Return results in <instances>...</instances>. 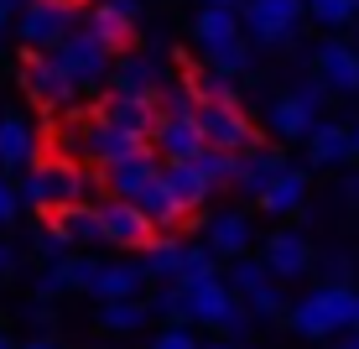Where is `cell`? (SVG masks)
I'll use <instances>...</instances> for the list:
<instances>
[{"label": "cell", "mask_w": 359, "mask_h": 349, "mask_svg": "<svg viewBox=\"0 0 359 349\" xmlns=\"http://www.w3.org/2000/svg\"><path fill=\"white\" fill-rule=\"evenodd\" d=\"M339 193H344V204H359V172H354V178H344V183H339Z\"/></svg>", "instance_id": "cell-43"}, {"label": "cell", "mask_w": 359, "mask_h": 349, "mask_svg": "<svg viewBox=\"0 0 359 349\" xmlns=\"http://www.w3.org/2000/svg\"><path fill=\"white\" fill-rule=\"evenodd\" d=\"M21 349H63V344H57V339H47V334H36V339H27Z\"/></svg>", "instance_id": "cell-46"}, {"label": "cell", "mask_w": 359, "mask_h": 349, "mask_svg": "<svg viewBox=\"0 0 359 349\" xmlns=\"http://www.w3.org/2000/svg\"><path fill=\"white\" fill-rule=\"evenodd\" d=\"M302 204H307V172H302V167H287V172H281V178L261 193V198H255V209H261V214H271V219L297 214Z\"/></svg>", "instance_id": "cell-26"}, {"label": "cell", "mask_w": 359, "mask_h": 349, "mask_svg": "<svg viewBox=\"0 0 359 349\" xmlns=\"http://www.w3.org/2000/svg\"><path fill=\"white\" fill-rule=\"evenodd\" d=\"M99 224H104V245H115V251H146L162 235L151 224V214L141 204H130V198H104L99 204Z\"/></svg>", "instance_id": "cell-7"}, {"label": "cell", "mask_w": 359, "mask_h": 349, "mask_svg": "<svg viewBox=\"0 0 359 349\" xmlns=\"http://www.w3.org/2000/svg\"><path fill=\"white\" fill-rule=\"evenodd\" d=\"M162 178L172 183V193H177L182 204H188V214H193V209H203L208 198L219 193V183L203 172V162H167V167H162Z\"/></svg>", "instance_id": "cell-25"}, {"label": "cell", "mask_w": 359, "mask_h": 349, "mask_svg": "<svg viewBox=\"0 0 359 349\" xmlns=\"http://www.w3.org/2000/svg\"><path fill=\"white\" fill-rule=\"evenodd\" d=\"M151 349H203L193 334V323H162V334L151 339Z\"/></svg>", "instance_id": "cell-38"}, {"label": "cell", "mask_w": 359, "mask_h": 349, "mask_svg": "<svg viewBox=\"0 0 359 349\" xmlns=\"http://www.w3.org/2000/svg\"><path fill=\"white\" fill-rule=\"evenodd\" d=\"M146 282H151V271H146V261H104L94 277V297L99 303H115V297H141Z\"/></svg>", "instance_id": "cell-22"}, {"label": "cell", "mask_w": 359, "mask_h": 349, "mask_svg": "<svg viewBox=\"0 0 359 349\" xmlns=\"http://www.w3.org/2000/svg\"><path fill=\"white\" fill-rule=\"evenodd\" d=\"M354 152H359V120H354Z\"/></svg>", "instance_id": "cell-51"}, {"label": "cell", "mask_w": 359, "mask_h": 349, "mask_svg": "<svg viewBox=\"0 0 359 349\" xmlns=\"http://www.w3.org/2000/svg\"><path fill=\"white\" fill-rule=\"evenodd\" d=\"M27 94L36 99V105H47V110H68L83 89H79V79H73L53 53L27 47Z\"/></svg>", "instance_id": "cell-8"}, {"label": "cell", "mask_w": 359, "mask_h": 349, "mask_svg": "<svg viewBox=\"0 0 359 349\" xmlns=\"http://www.w3.org/2000/svg\"><path fill=\"white\" fill-rule=\"evenodd\" d=\"M36 126L32 120H21V115H0V172H27L36 167Z\"/></svg>", "instance_id": "cell-17"}, {"label": "cell", "mask_w": 359, "mask_h": 349, "mask_svg": "<svg viewBox=\"0 0 359 349\" xmlns=\"http://www.w3.org/2000/svg\"><path fill=\"white\" fill-rule=\"evenodd\" d=\"M156 313H151V303H141V297H115V303H99V323H104L109 334H135V329H146Z\"/></svg>", "instance_id": "cell-29"}, {"label": "cell", "mask_w": 359, "mask_h": 349, "mask_svg": "<svg viewBox=\"0 0 359 349\" xmlns=\"http://www.w3.org/2000/svg\"><path fill=\"white\" fill-rule=\"evenodd\" d=\"M16 188H21V204L42 209V214H53L63 204H89V193H94L89 178L73 162H36V167L16 172Z\"/></svg>", "instance_id": "cell-2"}, {"label": "cell", "mask_w": 359, "mask_h": 349, "mask_svg": "<svg viewBox=\"0 0 359 349\" xmlns=\"http://www.w3.org/2000/svg\"><path fill=\"white\" fill-rule=\"evenodd\" d=\"M323 271H328L333 282H344V277H349V271H354V261L344 256V251H328V256H323Z\"/></svg>", "instance_id": "cell-40"}, {"label": "cell", "mask_w": 359, "mask_h": 349, "mask_svg": "<svg viewBox=\"0 0 359 349\" xmlns=\"http://www.w3.org/2000/svg\"><path fill=\"white\" fill-rule=\"evenodd\" d=\"M141 209L151 214V224H156V230H172L177 219H188V204H182L177 193H172V183H167V178H156L151 188L141 193Z\"/></svg>", "instance_id": "cell-30"}, {"label": "cell", "mask_w": 359, "mask_h": 349, "mask_svg": "<svg viewBox=\"0 0 359 349\" xmlns=\"http://www.w3.org/2000/svg\"><path fill=\"white\" fill-rule=\"evenodd\" d=\"M245 303H250V313L261 318V323H287V313H292V303L281 297V287H276V282L261 287L255 297H245Z\"/></svg>", "instance_id": "cell-35"}, {"label": "cell", "mask_w": 359, "mask_h": 349, "mask_svg": "<svg viewBox=\"0 0 359 349\" xmlns=\"http://www.w3.org/2000/svg\"><path fill=\"white\" fill-rule=\"evenodd\" d=\"M104 178H109V198H130V204H141V193L162 178L156 146H151V152H141V157H130V162H120V167H109Z\"/></svg>", "instance_id": "cell-21"}, {"label": "cell", "mask_w": 359, "mask_h": 349, "mask_svg": "<svg viewBox=\"0 0 359 349\" xmlns=\"http://www.w3.org/2000/svg\"><path fill=\"white\" fill-rule=\"evenodd\" d=\"M354 308H359L354 287L349 282H328V287H318V292H307L302 303H292L287 329L297 339H307V344H333L354 323Z\"/></svg>", "instance_id": "cell-1"}, {"label": "cell", "mask_w": 359, "mask_h": 349, "mask_svg": "<svg viewBox=\"0 0 359 349\" xmlns=\"http://www.w3.org/2000/svg\"><path fill=\"white\" fill-rule=\"evenodd\" d=\"M224 277H229V287H234L240 297H255L261 287H271V282H276V271L266 266V256H234Z\"/></svg>", "instance_id": "cell-31"}, {"label": "cell", "mask_w": 359, "mask_h": 349, "mask_svg": "<svg viewBox=\"0 0 359 349\" xmlns=\"http://www.w3.org/2000/svg\"><path fill=\"white\" fill-rule=\"evenodd\" d=\"M307 11H313V21L328 27V32H344V27L359 21V0H307Z\"/></svg>", "instance_id": "cell-33"}, {"label": "cell", "mask_w": 359, "mask_h": 349, "mask_svg": "<svg viewBox=\"0 0 359 349\" xmlns=\"http://www.w3.org/2000/svg\"><path fill=\"white\" fill-rule=\"evenodd\" d=\"M83 16H89V11H83L79 0H27L21 16H16V37H21V47L53 53L57 42H68V37L83 27Z\"/></svg>", "instance_id": "cell-3"}, {"label": "cell", "mask_w": 359, "mask_h": 349, "mask_svg": "<svg viewBox=\"0 0 359 349\" xmlns=\"http://www.w3.org/2000/svg\"><path fill=\"white\" fill-rule=\"evenodd\" d=\"M203 172L219 183V188H234V178H240V162H245V152H224V146H208L203 157Z\"/></svg>", "instance_id": "cell-34"}, {"label": "cell", "mask_w": 359, "mask_h": 349, "mask_svg": "<svg viewBox=\"0 0 359 349\" xmlns=\"http://www.w3.org/2000/svg\"><path fill=\"white\" fill-rule=\"evenodd\" d=\"M21 6H27V0H0V32H6V27H16Z\"/></svg>", "instance_id": "cell-41"}, {"label": "cell", "mask_w": 359, "mask_h": 349, "mask_svg": "<svg viewBox=\"0 0 359 349\" xmlns=\"http://www.w3.org/2000/svg\"><path fill=\"white\" fill-rule=\"evenodd\" d=\"M167 84H172V73L151 53H120L115 73H109V89L115 94H162Z\"/></svg>", "instance_id": "cell-12"}, {"label": "cell", "mask_w": 359, "mask_h": 349, "mask_svg": "<svg viewBox=\"0 0 359 349\" xmlns=\"http://www.w3.org/2000/svg\"><path fill=\"white\" fill-rule=\"evenodd\" d=\"M104 120H115V126H126L135 136H151L156 120H162V94H104V110H99Z\"/></svg>", "instance_id": "cell-16"}, {"label": "cell", "mask_w": 359, "mask_h": 349, "mask_svg": "<svg viewBox=\"0 0 359 349\" xmlns=\"http://www.w3.org/2000/svg\"><path fill=\"white\" fill-rule=\"evenodd\" d=\"M115 6H120V11H130V16L141 21V0H115Z\"/></svg>", "instance_id": "cell-47"}, {"label": "cell", "mask_w": 359, "mask_h": 349, "mask_svg": "<svg viewBox=\"0 0 359 349\" xmlns=\"http://www.w3.org/2000/svg\"><path fill=\"white\" fill-rule=\"evenodd\" d=\"M203 6H234V11H245V0H203Z\"/></svg>", "instance_id": "cell-48"}, {"label": "cell", "mask_w": 359, "mask_h": 349, "mask_svg": "<svg viewBox=\"0 0 359 349\" xmlns=\"http://www.w3.org/2000/svg\"><path fill=\"white\" fill-rule=\"evenodd\" d=\"M292 162H287V152H281V146H255V152H245V162H240V178H234V188H240L245 198H261L271 183L281 178V172H287Z\"/></svg>", "instance_id": "cell-19"}, {"label": "cell", "mask_w": 359, "mask_h": 349, "mask_svg": "<svg viewBox=\"0 0 359 349\" xmlns=\"http://www.w3.org/2000/svg\"><path fill=\"white\" fill-rule=\"evenodd\" d=\"M255 323H261V318H255L250 313V303H240V308H234V313L224 318V323H219V339H234V344H245V339H250V329H255Z\"/></svg>", "instance_id": "cell-36"}, {"label": "cell", "mask_w": 359, "mask_h": 349, "mask_svg": "<svg viewBox=\"0 0 359 349\" xmlns=\"http://www.w3.org/2000/svg\"><path fill=\"white\" fill-rule=\"evenodd\" d=\"M188 297H193V323H198V329H219V323H224L234 308L245 303V297L229 287V277L198 282V287H188Z\"/></svg>", "instance_id": "cell-18"}, {"label": "cell", "mask_w": 359, "mask_h": 349, "mask_svg": "<svg viewBox=\"0 0 359 349\" xmlns=\"http://www.w3.org/2000/svg\"><path fill=\"white\" fill-rule=\"evenodd\" d=\"M302 16L307 0H245V37L261 53H287V47H297Z\"/></svg>", "instance_id": "cell-4"}, {"label": "cell", "mask_w": 359, "mask_h": 349, "mask_svg": "<svg viewBox=\"0 0 359 349\" xmlns=\"http://www.w3.org/2000/svg\"><path fill=\"white\" fill-rule=\"evenodd\" d=\"M79 152L89 157L99 172H109V167H120V162L151 152V136H135V131H126V126H115V120L94 115V126L79 136Z\"/></svg>", "instance_id": "cell-6"}, {"label": "cell", "mask_w": 359, "mask_h": 349, "mask_svg": "<svg viewBox=\"0 0 359 349\" xmlns=\"http://www.w3.org/2000/svg\"><path fill=\"white\" fill-rule=\"evenodd\" d=\"M21 188H16V178H11V172H0V230H11V224L21 219Z\"/></svg>", "instance_id": "cell-37"}, {"label": "cell", "mask_w": 359, "mask_h": 349, "mask_svg": "<svg viewBox=\"0 0 359 349\" xmlns=\"http://www.w3.org/2000/svg\"><path fill=\"white\" fill-rule=\"evenodd\" d=\"M53 58L73 73V79H79V89H83V94L109 89V73H115V53H109V47L99 42L89 27H79V32L68 37V42H57V47H53Z\"/></svg>", "instance_id": "cell-5"}, {"label": "cell", "mask_w": 359, "mask_h": 349, "mask_svg": "<svg viewBox=\"0 0 359 349\" xmlns=\"http://www.w3.org/2000/svg\"><path fill=\"white\" fill-rule=\"evenodd\" d=\"M261 256H266V266L276 271V282H302L307 271H313V245H307L302 230H276L261 245Z\"/></svg>", "instance_id": "cell-14"}, {"label": "cell", "mask_w": 359, "mask_h": 349, "mask_svg": "<svg viewBox=\"0 0 359 349\" xmlns=\"http://www.w3.org/2000/svg\"><path fill=\"white\" fill-rule=\"evenodd\" d=\"M53 318H57V313L42 303V297H36V308H32V323H36V329H53Z\"/></svg>", "instance_id": "cell-42"}, {"label": "cell", "mask_w": 359, "mask_h": 349, "mask_svg": "<svg viewBox=\"0 0 359 349\" xmlns=\"http://www.w3.org/2000/svg\"><path fill=\"white\" fill-rule=\"evenodd\" d=\"M146 271H151V282H182V261H188V245L177 240V235H156L151 245L141 251Z\"/></svg>", "instance_id": "cell-28"}, {"label": "cell", "mask_w": 359, "mask_h": 349, "mask_svg": "<svg viewBox=\"0 0 359 349\" xmlns=\"http://www.w3.org/2000/svg\"><path fill=\"white\" fill-rule=\"evenodd\" d=\"M245 37V11H234V6H203L193 16V42L203 47H224V42H240Z\"/></svg>", "instance_id": "cell-23"}, {"label": "cell", "mask_w": 359, "mask_h": 349, "mask_svg": "<svg viewBox=\"0 0 359 349\" xmlns=\"http://www.w3.org/2000/svg\"><path fill=\"white\" fill-rule=\"evenodd\" d=\"M151 146L167 162H198L208 152L203 120H198V115H162V120H156V131H151Z\"/></svg>", "instance_id": "cell-11"}, {"label": "cell", "mask_w": 359, "mask_h": 349, "mask_svg": "<svg viewBox=\"0 0 359 349\" xmlns=\"http://www.w3.org/2000/svg\"><path fill=\"white\" fill-rule=\"evenodd\" d=\"M203 349H240L234 339H214V344H203Z\"/></svg>", "instance_id": "cell-49"}, {"label": "cell", "mask_w": 359, "mask_h": 349, "mask_svg": "<svg viewBox=\"0 0 359 349\" xmlns=\"http://www.w3.org/2000/svg\"><path fill=\"white\" fill-rule=\"evenodd\" d=\"M354 157V126H318L307 136V167H344Z\"/></svg>", "instance_id": "cell-24"}, {"label": "cell", "mask_w": 359, "mask_h": 349, "mask_svg": "<svg viewBox=\"0 0 359 349\" xmlns=\"http://www.w3.org/2000/svg\"><path fill=\"white\" fill-rule=\"evenodd\" d=\"M266 126L281 136V141H307V136L318 131V105H307L297 89H287V94H276L266 105Z\"/></svg>", "instance_id": "cell-15"}, {"label": "cell", "mask_w": 359, "mask_h": 349, "mask_svg": "<svg viewBox=\"0 0 359 349\" xmlns=\"http://www.w3.org/2000/svg\"><path fill=\"white\" fill-rule=\"evenodd\" d=\"M104 261L99 256H68V271H73V292H94V277Z\"/></svg>", "instance_id": "cell-39"}, {"label": "cell", "mask_w": 359, "mask_h": 349, "mask_svg": "<svg viewBox=\"0 0 359 349\" xmlns=\"http://www.w3.org/2000/svg\"><path fill=\"white\" fill-rule=\"evenodd\" d=\"M250 214L245 209H219V214L203 219V245L214 251L219 261H234V256H250Z\"/></svg>", "instance_id": "cell-13"}, {"label": "cell", "mask_w": 359, "mask_h": 349, "mask_svg": "<svg viewBox=\"0 0 359 349\" xmlns=\"http://www.w3.org/2000/svg\"><path fill=\"white\" fill-rule=\"evenodd\" d=\"M198 120H203L208 146H224V152H255V126H250V115L240 110V99H234V105H203V110H198Z\"/></svg>", "instance_id": "cell-10"}, {"label": "cell", "mask_w": 359, "mask_h": 349, "mask_svg": "<svg viewBox=\"0 0 359 349\" xmlns=\"http://www.w3.org/2000/svg\"><path fill=\"white\" fill-rule=\"evenodd\" d=\"M328 349H359V329H344V334H339V339H333Z\"/></svg>", "instance_id": "cell-45"}, {"label": "cell", "mask_w": 359, "mask_h": 349, "mask_svg": "<svg viewBox=\"0 0 359 349\" xmlns=\"http://www.w3.org/2000/svg\"><path fill=\"white\" fill-rule=\"evenodd\" d=\"M0 349H21V344H11V334H6V329H0Z\"/></svg>", "instance_id": "cell-50"}, {"label": "cell", "mask_w": 359, "mask_h": 349, "mask_svg": "<svg viewBox=\"0 0 359 349\" xmlns=\"http://www.w3.org/2000/svg\"><path fill=\"white\" fill-rule=\"evenodd\" d=\"M250 63H255V42H250V37H240V42L208 47L198 68H203L208 79H224V84H234V79H245V73H250Z\"/></svg>", "instance_id": "cell-27"}, {"label": "cell", "mask_w": 359, "mask_h": 349, "mask_svg": "<svg viewBox=\"0 0 359 349\" xmlns=\"http://www.w3.org/2000/svg\"><path fill=\"white\" fill-rule=\"evenodd\" d=\"M11 271H16V251H11V245L0 240V277H11Z\"/></svg>", "instance_id": "cell-44"}, {"label": "cell", "mask_w": 359, "mask_h": 349, "mask_svg": "<svg viewBox=\"0 0 359 349\" xmlns=\"http://www.w3.org/2000/svg\"><path fill=\"white\" fill-rule=\"evenodd\" d=\"M83 27H89V32H94L115 58H120V53H130V42H135V16H130V11H120L115 0H99V6H89Z\"/></svg>", "instance_id": "cell-20"}, {"label": "cell", "mask_w": 359, "mask_h": 349, "mask_svg": "<svg viewBox=\"0 0 359 349\" xmlns=\"http://www.w3.org/2000/svg\"><path fill=\"white\" fill-rule=\"evenodd\" d=\"M151 313L162 318V323H193V297H188V287H182V282H156Z\"/></svg>", "instance_id": "cell-32"}, {"label": "cell", "mask_w": 359, "mask_h": 349, "mask_svg": "<svg viewBox=\"0 0 359 349\" xmlns=\"http://www.w3.org/2000/svg\"><path fill=\"white\" fill-rule=\"evenodd\" d=\"M313 73L328 84L333 94H359V47L344 42V37L318 42L313 47Z\"/></svg>", "instance_id": "cell-9"}]
</instances>
